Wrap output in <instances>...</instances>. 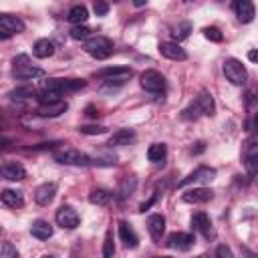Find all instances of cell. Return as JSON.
<instances>
[{
    "label": "cell",
    "mask_w": 258,
    "mask_h": 258,
    "mask_svg": "<svg viewBox=\"0 0 258 258\" xmlns=\"http://www.w3.org/2000/svg\"><path fill=\"white\" fill-rule=\"evenodd\" d=\"M216 113V103L214 97L208 91H200L196 99L181 111V117L185 121H196L198 117H212Z\"/></svg>",
    "instance_id": "cell-1"
},
{
    "label": "cell",
    "mask_w": 258,
    "mask_h": 258,
    "mask_svg": "<svg viewBox=\"0 0 258 258\" xmlns=\"http://www.w3.org/2000/svg\"><path fill=\"white\" fill-rule=\"evenodd\" d=\"M83 48H85V52L91 54L93 58L105 60V58H109V56L113 54V48H115V46H113V40H111V38L97 34V36H91L89 40H85Z\"/></svg>",
    "instance_id": "cell-2"
},
{
    "label": "cell",
    "mask_w": 258,
    "mask_h": 258,
    "mask_svg": "<svg viewBox=\"0 0 258 258\" xmlns=\"http://www.w3.org/2000/svg\"><path fill=\"white\" fill-rule=\"evenodd\" d=\"M12 77L18 79V81H30V79H36V77H44V71L38 69V67H32L28 56L26 54H20L12 60Z\"/></svg>",
    "instance_id": "cell-3"
},
{
    "label": "cell",
    "mask_w": 258,
    "mask_h": 258,
    "mask_svg": "<svg viewBox=\"0 0 258 258\" xmlns=\"http://www.w3.org/2000/svg\"><path fill=\"white\" fill-rule=\"evenodd\" d=\"M139 85L143 91L151 93V95H161L165 93V77L159 73V71H153V69H147L141 73L139 77Z\"/></svg>",
    "instance_id": "cell-4"
},
{
    "label": "cell",
    "mask_w": 258,
    "mask_h": 258,
    "mask_svg": "<svg viewBox=\"0 0 258 258\" xmlns=\"http://www.w3.org/2000/svg\"><path fill=\"white\" fill-rule=\"evenodd\" d=\"M52 157H54V161H58V163H62V165H91V163H93V159H91L87 153H83V151H79V149H75V147L56 149V151L52 153Z\"/></svg>",
    "instance_id": "cell-5"
},
{
    "label": "cell",
    "mask_w": 258,
    "mask_h": 258,
    "mask_svg": "<svg viewBox=\"0 0 258 258\" xmlns=\"http://www.w3.org/2000/svg\"><path fill=\"white\" fill-rule=\"evenodd\" d=\"M222 71H224L226 79H228L232 85H244L246 79H248L246 67H244L238 58H226L224 64H222Z\"/></svg>",
    "instance_id": "cell-6"
},
{
    "label": "cell",
    "mask_w": 258,
    "mask_h": 258,
    "mask_svg": "<svg viewBox=\"0 0 258 258\" xmlns=\"http://www.w3.org/2000/svg\"><path fill=\"white\" fill-rule=\"evenodd\" d=\"M83 87H85L83 79H46L44 85H42V89H52V91H58L60 95L75 93Z\"/></svg>",
    "instance_id": "cell-7"
},
{
    "label": "cell",
    "mask_w": 258,
    "mask_h": 258,
    "mask_svg": "<svg viewBox=\"0 0 258 258\" xmlns=\"http://www.w3.org/2000/svg\"><path fill=\"white\" fill-rule=\"evenodd\" d=\"M24 32V22L12 14H0V38L6 40L14 34Z\"/></svg>",
    "instance_id": "cell-8"
},
{
    "label": "cell",
    "mask_w": 258,
    "mask_h": 258,
    "mask_svg": "<svg viewBox=\"0 0 258 258\" xmlns=\"http://www.w3.org/2000/svg\"><path fill=\"white\" fill-rule=\"evenodd\" d=\"M214 177H216V169H214V167L200 165V167H196L187 177H183V179L177 183V187H185V185H191V183H210Z\"/></svg>",
    "instance_id": "cell-9"
},
{
    "label": "cell",
    "mask_w": 258,
    "mask_h": 258,
    "mask_svg": "<svg viewBox=\"0 0 258 258\" xmlns=\"http://www.w3.org/2000/svg\"><path fill=\"white\" fill-rule=\"evenodd\" d=\"M54 220H56V224H58L60 228H64V230H75V228L81 224V216H79L77 210L71 208V206H60V208L56 210Z\"/></svg>",
    "instance_id": "cell-10"
},
{
    "label": "cell",
    "mask_w": 258,
    "mask_h": 258,
    "mask_svg": "<svg viewBox=\"0 0 258 258\" xmlns=\"http://www.w3.org/2000/svg\"><path fill=\"white\" fill-rule=\"evenodd\" d=\"M191 226H194V230H198L206 240H214V238H216V230H214L212 220H210L208 214L196 212V214L191 216Z\"/></svg>",
    "instance_id": "cell-11"
},
{
    "label": "cell",
    "mask_w": 258,
    "mask_h": 258,
    "mask_svg": "<svg viewBox=\"0 0 258 258\" xmlns=\"http://www.w3.org/2000/svg\"><path fill=\"white\" fill-rule=\"evenodd\" d=\"M194 242H196L194 234H187V232H173L167 236V246L171 250H179V252L189 250L194 246Z\"/></svg>",
    "instance_id": "cell-12"
},
{
    "label": "cell",
    "mask_w": 258,
    "mask_h": 258,
    "mask_svg": "<svg viewBox=\"0 0 258 258\" xmlns=\"http://www.w3.org/2000/svg\"><path fill=\"white\" fill-rule=\"evenodd\" d=\"M147 232L155 244H161V236L165 232V218L161 214H151L147 218Z\"/></svg>",
    "instance_id": "cell-13"
},
{
    "label": "cell",
    "mask_w": 258,
    "mask_h": 258,
    "mask_svg": "<svg viewBox=\"0 0 258 258\" xmlns=\"http://www.w3.org/2000/svg\"><path fill=\"white\" fill-rule=\"evenodd\" d=\"M54 196H56V183L54 181H46L34 189V202L38 206H48L54 200Z\"/></svg>",
    "instance_id": "cell-14"
},
{
    "label": "cell",
    "mask_w": 258,
    "mask_h": 258,
    "mask_svg": "<svg viewBox=\"0 0 258 258\" xmlns=\"http://www.w3.org/2000/svg\"><path fill=\"white\" fill-rule=\"evenodd\" d=\"M2 177L8 181H20L26 177V169L18 161H4L2 163Z\"/></svg>",
    "instance_id": "cell-15"
},
{
    "label": "cell",
    "mask_w": 258,
    "mask_h": 258,
    "mask_svg": "<svg viewBox=\"0 0 258 258\" xmlns=\"http://www.w3.org/2000/svg\"><path fill=\"white\" fill-rule=\"evenodd\" d=\"M159 54L169 58V60H185L187 52L177 44V42H159Z\"/></svg>",
    "instance_id": "cell-16"
},
{
    "label": "cell",
    "mask_w": 258,
    "mask_h": 258,
    "mask_svg": "<svg viewBox=\"0 0 258 258\" xmlns=\"http://www.w3.org/2000/svg\"><path fill=\"white\" fill-rule=\"evenodd\" d=\"M212 198H214V191L208 189V187H194V189H187L181 196V200L187 202V204H206Z\"/></svg>",
    "instance_id": "cell-17"
},
{
    "label": "cell",
    "mask_w": 258,
    "mask_h": 258,
    "mask_svg": "<svg viewBox=\"0 0 258 258\" xmlns=\"http://www.w3.org/2000/svg\"><path fill=\"white\" fill-rule=\"evenodd\" d=\"M234 12H236L238 20L244 22V24L252 22L254 16H256V8H254V4L248 2V0H238V2H234Z\"/></svg>",
    "instance_id": "cell-18"
},
{
    "label": "cell",
    "mask_w": 258,
    "mask_h": 258,
    "mask_svg": "<svg viewBox=\"0 0 258 258\" xmlns=\"http://www.w3.org/2000/svg\"><path fill=\"white\" fill-rule=\"evenodd\" d=\"M117 230H119V238H121V242L125 244V248H137L139 246V238H137V234H135V230L127 224V222H119L117 224Z\"/></svg>",
    "instance_id": "cell-19"
},
{
    "label": "cell",
    "mask_w": 258,
    "mask_h": 258,
    "mask_svg": "<svg viewBox=\"0 0 258 258\" xmlns=\"http://www.w3.org/2000/svg\"><path fill=\"white\" fill-rule=\"evenodd\" d=\"M97 79H129L131 77V69L129 67H105V69H99L95 73Z\"/></svg>",
    "instance_id": "cell-20"
},
{
    "label": "cell",
    "mask_w": 258,
    "mask_h": 258,
    "mask_svg": "<svg viewBox=\"0 0 258 258\" xmlns=\"http://www.w3.org/2000/svg\"><path fill=\"white\" fill-rule=\"evenodd\" d=\"M69 109V105H67V101H58V103H48V105H38V109H36V113L40 115V117H44V119H52V117H58V115H62L64 111Z\"/></svg>",
    "instance_id": "cell-21"
},
{
    "label": "cell",
    "mask_w": 258,
    "mask_h": 258,
    "mask_svg": "<svg viewBox=\"0 0 258 258\" xmlns=\"http://www.w3.org/2000/svg\"><path fill=\"white\" fill-rule=\"evenodd\" d=\"M30 234H32L36 240H48V238H52L54 228H52L46 220H34V222L30 224Z\"/></svg>",
    "instance_id": "cell-22"
},
{
    "label": "cell",
    "mask_w": 258,
    "mask_h": 258,
    "mask_svg": "<svg viewBox=\"0 0 258 258\" xmlns=\"http://www.w3.org/2000/svg\"><path fill=\"white\" fill-rule=\"evenodd\" d=\"M133 139H135V131L133 129H117L109 137V145L111 147H121V145H129Z\"/></svg>",
    "instance_id": "cell-23"
},
{
    "label": "cell",
    "mask_w": 258,
    "mask_h": 258,
    "mask_svg": "<svg viewBox=\"0 0 258 258\" xmlns=\"http://www.w3.org/2000/svg\"><path fill=\"white\" fill-rule=\"evenodd\" d=\"M32 54H34L36 58H48V56L54 54V44H52L48 38H40V40L34 42Z\"/></svg>",
    "instance_id": "cell-24"
},
{
    "label": "cell",
    "mask_w": 258,
    "mask_h": 258,
    "mask_svg": "<svg viewBox=\"0 0 258 258\" xmlns=\"http://www.w3.org/2000/svg\"><path fill=\"white\" fill-rule=\"evenodd\" d=\"M0 200L6 208H20L24 204V198H22V191H14V189H2L0 194Z\"/></svg>",
    "instance_id": "cell-25"
},
{
    "label": "cell",
    "mask_w": 258,
    "mask_h": 258,
    "mask_svg": "<svg viewBox=\"0 0 258 258\" xmlns=\"http://www.w3.org/2000/svg\"><path fill=\"white\" fill-rule=\"evenodd\" d=\"M87 18H89V10H87V6H85V4H75V6L69 10V14H67V20H69V22H73L75 26L83 24Z\"/></svg>",
    "instance_id": "cell-26"
},
{
    "label": "cell",
    "mask_w": 258,
    "mask_h": 258,
    "mask_svg": "<svg viewBox=\"0 0 258 258\" xmlns=\"http://www.w3.org/2000/svg\"><path fill=\"white\" fill-rule=\"evenodd\" d=\"M111 200H113V194L109 189H103V187L91 189V194H89V202L93 206H109Z\"/></svg>",
    "instance_id": "cell-27"
},
{
    "label": "cell",
    "mask_w": 258,
    "mask_h": 258,
    "mask_svg": "<svg viewBox=\"0 0 258 258\" xmlns=\"http://www.w3.org/2000/svg\"><path fill=\"white\" fill-rule=\"evenodd\" d=\"M165 155H167V147H165V143H153V145H149V149H147V159H149L151 163H159V161H163Z\"/></svg>",
    "instance_id": "cell-28"
},
{
    "label": "cell",
    "mask_w": 258,
    "mask_h": 258,
    "mask_svg": "<svg viewBox=\"0 0 258 258\" xmlns=\"http://www.w3.org/2000/svg\"><path fill=\"white\" fill-rule=\"evenodd\" d=\"M125 83H127V79H107V81H103V83L99 85V93H103V95H113V93H117Z\"/></svg>",
    "instance_id": "cell-29"
},
{
    "label": "cell",
    "mask_w": 258,
    "mask_h": 258,
    "mask_svg": "<svg viewBox=\"0 0 258 258\" xmlns=\"http://www.w3.org/2000/svg\"><path fill=\"white\" fill-rule=\"evenodd\" d=\"M244 165H246L248 175H252V177L258 175V147H250V149H248Z\"/></svg>",
    "instance_id": "cell-30"
},
{
    "label": "cell",
    "mask_w": 258,
    "mask_h": 258,
    "mask_svg": "<svg viewBox=\"0 0 258 258\" xmlns=\"http://www.w3.org/2000/svg\"><path fill=\"white\" fill-rule=\"evenodd\" d=\"M36 95V91H34V87H16V89H12L10 93H8V97L12 99V101H26V99H30V97H34Z\"/></svg>",
    "instance_id": "cell-31"
},
{
    "label": "cell",
    "mask_w": 258,
    "mask_h": 258,
    "mask_svg": "<svg viewBox=\"0 0 258 258\" xmlns=\"http://www.w3.org/2000/svg\"><path fill=\"white\" fill-rule=\"evenodd\" d=\"M62 95L58 93V91H52V89H40V93H38V103L40 105H48V103H58V101H62L60 99Z\"/></svg>",
    "instance_id": "cell-32"
},
{
    "label": "cell",
    "mask_w": 258,
    "mask_h": 258,
    "mask_svg": "<svg viewBox=\"0 0 258 258\" xmlns=\"http://www.w3.org/2000/svg\"><path fill=\"white\" fill-rule=\"evenodd\" d=\"M189 32H191V22H179L175 28H173V32H171V36H173V42H179V40H183V38H187L189 36Z\"/></svg>",
    "instance_id": "cell-33"
},
{
    "label": "cell",
    "mask_w": 258,
    "mask_h": 258,
    "mask_svg": "<svg viewBox=\"0 0 258 258\" xmlns=\"http://www.w3.org/2000/svg\"><path fill=\"white\" fill-rule=\"evenodd\" d=\"M244 103H246V109L254 115L258 111V89H248L244 95Z\"/></svg>",
    "instance_id": "cell-34"
},
{
    "label": "cell",
    "mask_w": 258,
    "mask_h": 258,
    "mask_svg": "<svg viewBox=\"0 0 258 258\" xmlns=\"http://www.w3.org/2000/svg\"><path fill=\"white\" fill-rule=\"evenodd\" d=\"M113 254H115V244H113V232L109 230L103 242V258H113Z\"/></svg>",
    "instance_id": "cell-35"
},
{
    "label": "cell",
    "mask_w": 258,
    "mask_h": 258,
    "mask_svg": "<svg viewBox=\"0 0 258 258\" xmlns=\"http://www.w3.org/2000/svg\"><path fill=\"white\" fill-rule=\"evenodd\" d=\"M89 34H91V30L85 24H79V26L71 28V38H75V40H89Z\"/></svg>",
    "instance_id": "cell-36"
},
{
    "label": "cell",
    "mask_w": 258,
    "mask_h": 258,
    "mask_svg": "<svg viewBox=\"0 0 258 258\" xmlns=\"http://www.w3.org/2000/svg\"><path fill=\"white\" fill-rule=\"evenodd\" d=\"M204 36H206L208 40H212V42H222V40H224V34H222L220 28H216V26H206V28H204Z\"/></svg>",
    "instance_id": "cell-37"
},
{
    "label": "cell",
    "mask_w": 258,
    "mask_h": 258,
    "mask_svg": "<svg viewBox=\"0 0 258 258\" xmlns=\"http://www.w3.org/2000/svg\"><path fill=\"white\" fill-rule=\"evenodd\" d=\"M0 258H20L18 250L10 244V242H2V250H0Z\"/></svg>",
    "instance_id": "cell-38"
},
{
    "label": "cell",
    "mask_w": 258,
    "mask_h": 258,
    "mask_svg": "<svg viewBox=\"0 0 258 258\" xmlns=\"http://www.w3.org/2000/svg\"><path fill=\"white\" fill-rule=\"evenodd\" d=\"M79 131L85 133V135H99V133H105L107 127H103V125H81Z\"/></svg>",
    "instance_id": "cell-39"
},
{
    "label": "cell",
    "mask_w": 258,
    "mask_h": 258,
    "mask_svg": "<svg viewBox=\"0 0 258 258\" xmlns=\"http://www.w3.org/2000/svg\"><path fill=\"white\" fill-rule=\"evenodd\" d=\"M133 187H135V177H131V179H125V183L121 185V198H127V196H131Z\"/></svg>",
    "instance_id": "cell-40"
},
{
    "label": "cell",
    "mask_w": 258,
    "mask_h": 258,
    "mask_svg": "<svg viewBox=\"0 0 258 258\" xmlns=\"http://www.w3.org/2000/svg\"><path fill=\"white\" fill-rule=\"evenodd\" d=\"M216 258H234V254H232L230 246H226V244H220V246L216 248Z\"/></svg>",
    "instance_id": "cell-41"
},
{
    "label": "cell",
    "mask_w": 258,
    "mask_h": 258,
    "mask_svg": "<svg viewBox=\"0 0 258 258\" xmlns=\"http://www.w3.org/2000/svg\"><path fill=\"white\" fill-rule=\"evenodd\" d=\"M93 10H95L97 16H105V14L109 12V4H107V2H95V4H93Z\"/></svg>",
    "instance_id": "cell-42"
},
{
    "label": "cell",
    "mask_w": 258,
    "mask_h": 258,
    "mask_svg": "<svg viewBox=\"0 0 258 258\" xmlns=\"http://www.w3.org/2000/svg\"><path fill=\"white\" fill-rule=\"evenodd\" d=\"M248 129L254 133V131H258V111L254 113V117H252V121L248 123Z\"/></svg>",
    "instance_id": "cell-43"
},
{
    "label": "cell",
    "mask_w": 258,
    "mask_h": 258,
    "mask_svg": "<svg viewBox=\"0 0 258 258\" xmlns=\"http://www.w3.org/2000/svg\"><path fill=\"white\" fill-rule=\"evenodd\" d=\"M250 147H258V131H254L252 135H250V139H248V149Z\"/></svg>",
    "instance_id": "cell-44"
},
{
    "label": "cell",
    "mask_w": 258,
    "mask_h": 258,
    "mask_svg": "<svg viewBox=\"0 0 258 258\" xmlns=\"http://www.w3.org/2000/svg\"><path fill=\"white\" fill-rule=\"evenodd\" d=\"M155 198H157V196H151V198H149L147 202H143V204L139 206V212H145V210H147V208H149V206H151V204L155 202Z\"/></svg>",
    "instance_id": "cell-45"
},
{
    "label": "cell",
    "mask_w": 258,
    "mask_h": 258,
    "mask_svg": "<svg viewBox=\"0 0 258 258\" xmlns=\"http://www.w3.org/2000/svg\"><path fill=\"white\" fill-rule=\"evenodd\" d=\"M248 58H250L252 62H258V50H250V52H248Z\"/></svg>",
    "instance_id": "cell-46"
},
{
    "label": "cell",
    "mask_w": 258,
    "mask_h": 258,
    "mask_svg": "<svg viewBox=\"0 0 258 258\" xmlns=\"http://www.w3.org/2000/svg\"><path fill=\"white\" fill-rule=\"evenodd\" d=\"M87 115H89V117H97V115H99V111H97L95 107H87Z\"/></svg>",
    "instance_id": "cell-47"
},
{
    "label": "cell",
    "mask_w": 258,
    "mask_h": 258,
    "mask_svg": "<svg viewBox=\"0 0 258 258\" xmlns=\"http://www.w3.org/2000/svg\"><path fill=\"white\" fill-rule=\"evenodd\" d=\"M246 258H258V254H252V252L246 250Z\"/></svg>",
    "instance_id": "cell-48"
},
{
    "label": "cell",
    "mask_w": 258,
    "mask_h": 258,
    "mask_svg": "<svg viewBox=\"0 0 258 258\" xmlns=\"http://www.w3.org/2000/svg\"><path fill=\"white\" fill-rule=\"evenodd\" d=\"M71 258H83V256H81V254H77V252H73V254H71Z\"/></svg>",
    "instance_id": "cell-49"
},
{
    "label": "cell",
    "mask_w": 258,
    "mask_h": 258,
    "mask_svg": "<svg viewBox=\"0 0 258 258\" xmlns=\"http://www.w3.org/2000/svg\"><path fill=\"white\" fill-rule=\"evenodd\" d=\"M40 258H56V256H52V254H44V256H40Z\"/></svg>",
    "instance_id": "cell-50"
},
{
    "label": "cell",
    "mask_w": 258,
    "mask_h": 258,
    "mask_svg": "<svg viewBox=\"0 0 258 258\" xmlns=\"http://www.w3.org/2000/svg\"><path fill=\"white\" fill-rule=\"evenodd\" d=\"M196 258H210L208 254H202V256H196Z\"/></svg>",
    "instance_id": "cell-51"
},
{
    "label": "cell",
    "mask_w": 258,
    "mask_h": 258,
    "mask_svg": "<svg viewBox=\"0 0 258 258\" xmlns=\"http://www.w3.org/2000/svg\"><path fill=\"white\" fill-rule=\"evenodd\" d=\"M155 258H171V256H155Z\"/></svg>",
    "instance_id": "cell-52"
}]
</instances>
